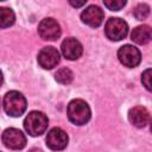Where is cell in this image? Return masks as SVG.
Returning <instances> with one entry per match:
<instances>
[{
  "label": "cell",
  "mask_w": 152,
  "mask_h": 152,
  "mask_svg": "<svg viewBox=\"0 0 152 152\" xmlns=\"http://www.w3.org/2000/svg\"><path fill=\"white\" fill-rule=\"evenodd\" d=\"M66 114L69 120L77 126H82L90 120V108L88 103L81 99H75L70 101L66 108Z\"/></svg>",
  "instance_id": "6da1fadb"
},
{
  "label": "cell",
  "mask_w": 152,
  "mask_h": 152,
  "mask_svg": "<svg viewBox=\"0 0 152 152\" xmlns=\"http://www.w3.org/2000/svg\"><path fill=\"white\" fill-rule=\"evenodd\" d=\"M104 33L110 40H121L128 33L127 23L120 18H109L104 25Z\"/></svg>",
  "instance_id": "277c9868"
},
{
  "label": "cell",
  "mask_w": 152,
  "mask_h": 152,
  "mask_svg": "<svg viewBox=\"0 0 152 152\" xmlns=\"http://www.w3.org/2000/svg\"><path fill=\"white\" fill-rule=\"evenodd\" d=\"M128 120H129V122L133 126H135L138 128H142L150 121V113H148V110L145 107L135 106V107H133L129 110V113H128Z\"/></svg>",
  "instance_id": "7c38bea8"
},
{
  "label": "cell",
  "mask_w": 152,
  "mask_h": 152,
  "mask_svg": "<svg viewBox=\"0 0 152 152\" xmlns=\"http://www.w3.org/2000/svg\"><path fill=\"white\" fill-rule=\"evenodd\" d=\"M118 57L121 64L127 68H135L141 61V55L138 48L133 45H124L118 51Z\"/></svg>",
  "instance_id": "5b68a950"
},
{
  "label": "cell",
  "mask_w": 152,
  "mask_h": 152,
  "mask_svg": "<svg viewBox=\"0 0 152 152\" xmlns=\"http://www.w3.org/2000/svg\"><path fill=\"white\" fill-rule=\"evenodd\" d=\"M26 106L25 96L17 90L8 91L4 97V109L10 116L18 118L23 115L26 110Z\"/></svg>",
  "instance_id": "7a4b0ae2"
},
{
  "label": "cell",
  "mask_w": 152,
  "mask_h": 152,
  "mask_svg": "<svg viewBox=\"0 0 152 152\" xmlns=\"http://www.w3.org/2000/svg\"><path fill=\"white\" fill-rule=\"evenodd\" d=\"M103 17H104L103 11L99 6H95V5L88 6L81 13L82 21L90 27H99L103 21Z\"/></svg>",
  "instance_id": "30bf717a"
},
{
  "label": "cell",
  "mask_w": 152,
  "mask_h": 152,
  "mask_svg": "<svg viewBox=\"0 0 152 152\" xmlns=\"http://www.w3.org/2000/svg\"><path fill=\"white\" fill-rule=\"evenodd\" d=\"M141 82L145 86V88L150 91L151 90V69H147L144 71V74L141 76Z\"/></svg>",
  "instance_id": "ac0fdd59"
},
{
  "label": "cell",
  "mask_w": 152,
  "mask_h": 152,
  "mask_svg": "<svg viewBox=\"0 0 152 152\" xmlns=\"http://www.w3.org/2000/svg\"><path fill=\"white\" fill-rule=\"evenodd\" d=\"M55 78L61 84H69L74 80V74L69 68H61L55 74Z\"/></svg>",
  "instance_id": "9a60e30c"
},
{
  "label": "cell",
  "mask_w": 152,
  "mask_h": 152,
  "mask_svg": "<svg viewBox=\"0 0 152 152\" xmlns=\"http://www.w3.org/2000/svg\"><path fill=\"white\" fill-rule=\"evenodd\" d=\"M2 142L11 150H21L26 145V138L20 129L7 128L2 133Z\"/></svg>",
  "instance_id": "52a82bcc"
},
{
  "label": "cell",
  "mask_w": 152,
  "mask_h": 152,
  "mask_svg": "<svg viewBox=\"0 0 152 152\" xmlns=\"http://www.w3.org/2000/svg\"><path fill=\"white\" fill-rule=\"evenodd\" d=\"M0 106H1V100H0Z\"/></svg>",
  "instance_id": "44dd1931"
},
{
  "label": "cell",
  "mask_w": 152,
  "mask_h": 152,
  "mask_svg": "<svg viewBox=\"0 0 152 152\" xmlns=\"http://www.w3.org/2000/svg\"><path fill=\"white\" fill-rule=\"evenodd\" d=\"M14 20H15V15L11 8L0 7V28H6L12 26L14 24Z\"/></svg>",
  "instance_id": "5bb4252c"
},
{
  "label": "cell",
  "mask_w": 152,
  "mask_h": 152,
  "mask_svg": "<svg viewBox=\"0 0 152 152\" xmlns=\"http://www.w3.org/2000/svg\"><path fill=\"white\" fill-rule=\"evenodd\" d=\"M68 134L59 127H55L48 132L46 135V145L49 148L53 151H59L66 147L68 145Z\"/></svg>",
  "instance_id": "ba28073f"
},
{
  "label": "cell",
  "mask_w": 152,
  "mask_h": 152,
  "mask_svg": "<svg viewBox=\"0 0 152 152\" xmlns=\"http://www.w3.org/2000/svg\"><path fill=\"white\" fill-rule=\"evenodd\" d=\"M61 49H62L63 56L69 61H75L77 58H80L82 52H83L82 44L76 38H66V39H64L62 45H61Z\"/></svg>",
  "instance_id": "8fae6325"
},
{
  "label": "cell",
  "mask_w": 152,
  "mask_h": 152,
  "mask_svg": "<svg viewBox=\"0 0 152 152\" xmlns=\"http://www.w3.org/2000/svg\"><path fill=\"white\" fill-rule=\"evenodd\" d=\"M127 0H103L104 6L110 11H120L125 5Z\"/></svg>",
  "instance_id": "e0dca14e"
},
{
  "label": "cell",
  "mask_w": 152,
  "mask_h": 152,
  "mask_svg": "<svg viewBox=\"0 0 152 152\" xmlns=\"http://www.w3.org/2000/svg\"><path fill=\"white\" fill-rule=\"evenodd\" d=\"M49 125V120L46 115L42 112H31L24 120V127L26 132L32 137H38L43 134Z\"/></svg>",
  "instance_id": "3957f363"
},
{
  "label": "cell",
  "mask_w": 152,
  "mask_h": 152,
  "mask_svg": "<svg viewBox=\"0 0 152 152\" xmlns=\"http://www.w3.org/2000/svg\"><path fill=\"white\" fill-rule=\"evenodd\" d=\"M59 52L53 46H45L38 53V64L43 69H52L59 63Z\"/></svg>",
  "instance_id": "9c48e42d"
},
{
  "label": "cell",
  "mask_w": 152,
  "mask_h": 152,
  "mask_svg": "<svg viewBox=\"0 0 152 152\" xmlns=\"http://www.w3.org/2000/svg\"><path fill=\"white\" fill-rule=\"evenodd\" d=\"M133 14L134 17L138 19V20H144L148 17L150 14V6L146 5V4H139L137 5V7L134 8L133 11Z\"/></svg>",
  "instance_id": "2e32d148"
},
{
  "label": "cell",
  "mask_w": 152,
  "mask_h": 152,
  "mask_svg": "<svg viewBox=\"0 0 152 152\" xmlns=\"http://www.w3.org/2000/svg\"><path fill=\"white\" fill-rule=\"evenodd\" d=\"M0 1H5V0H0Z\"/></svg>",
  "instance_id": "7402d4cb"
},
{
  "label": "cell",
  "mask_w": 152,
  "mask_h": 152,
  "mask_svg": "<svg viewBox=\"0 0 152 152\" xmlns=\"http://www.w3.org/2000/svg\"><path fill=\"white\" fill-rule=\"evenodd\" d=\"M151 37H152V32H151V27L148 25L137 26L135 28H133V31L131 33V39L139 45L147 44L151 40Z\"/></svg>",
  "instance_id": "4fadbf2b"
},
{
  "label": "cell",
  "mask_w": 152,
  "mask_h": 152,
  "mask_svg": "<svg viewBox=\"0 0 152 152\" xmlns=\"http://www.w3.org/2000/svg\"><path fill=\"white\" fill-rule=\"evenodd\" d=\"M87 1H88V0H68V2H69L72 7H76V8L82 7Z\"/></svg>",
  "instance_id": "d6986e66"
},
{
  "label": "cell",
  "mask_w": 152,
  "mask_h": 152,
  "mask_svg": "<svg viewBox=\"0 0 152 152\" xmlns=\"http://www.w3.org/2000/svg\"><path fill=\"white\" fill-rule=\"evenodd\" d=\"M38 33L45 40H56L59 38L62 30L59 24L52 18L43 19L38 25Z\"/></svg>",
  "instance_id": "8992f818"
},
{
  "label": "cell",
  "mask_w": 152,
  "mask_h": 152,
  "mask_svg": "<svg viewBox=\"0 0 152 152\" xmlns=\"http://www.w3.org/2000/svg\"><path fill=\"white\" fill-rule=\"evenodd\" d=\"M2 82H4V76H2V72H1V70H0V87H1Z\"/></svg>",
  "instance_id": "ffe728a7"
}]
</instances>
